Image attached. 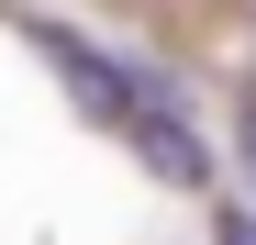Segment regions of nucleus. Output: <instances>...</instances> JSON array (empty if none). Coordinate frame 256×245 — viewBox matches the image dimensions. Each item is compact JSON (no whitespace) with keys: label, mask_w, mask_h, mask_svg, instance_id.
<instances>
[{"label":"nucleus","mask_w":256,"mask_h":245,"mask_svg":"<svg viewBox=\"0 0 256 245\" xmlns=\"http://www.w3.org/2000/svg\"><path fill=\"white\" fill-rule=\"evenodd\" d=\"M245 134H256V67H245Z\"/></svg>","instance_id":"obj_3"},{"label":"nucleus","mask_w":256,"mask_h":245,"mask_svg":"<svg viewBox=\"0 0 256 245\" xmlns=\"http://www.w3.org/2000/svg\"><path fill=\"white\" fill-rule=\"evenodd\" d=\"M122 134H134V156H145L167 190H212V156H200V134H190L178 100H134V122H122Z\"/></svg>","instance_id":"obj_1"},{"label":"nucleus","mask_w":256,"mask_h":245,"mask_svg":"<svg viewBox=\"0 0 256 245\" xmlns=\"http://www.w3.org/2000/svg\"><path fill=\"white\" fill-rule=\"evenodd\" d=\"M212 245H256V200H223L212 212Z\"/></svg>","instance_id":"obj_2"}]
</instances>
